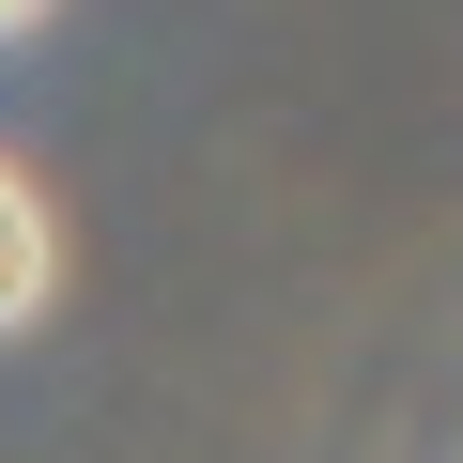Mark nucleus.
Masks as SVG:
<instances>
[{"mask_svg":"<svg viewBox=\"0 0 463 463\" xmlns=\"http://www.w3.org/2000/svg\"><path fill=\"white\" fill-rule=\"evenodd\" d=\"M47 279H62V232H47V185L0 155V340H16L32 309H47Z\"/></svg>","mask_w":463,"mask_h":463,"instance_id":"nucleus-1","label":"nucleus"},{"mask_svg":"<svg viewBox=\"0 0 463 463\" xmlns=\"http://www.w3.org/2000/svg\"><path fill=\"white\" fill-rule=\"evenodd\" d=\"M32 16H47V0H0V32H32Z\"/></svg>","mask_w":463,"mask_h":463,"instance_id":"nucleus-2","label":"nucleus"}]
</instances>
